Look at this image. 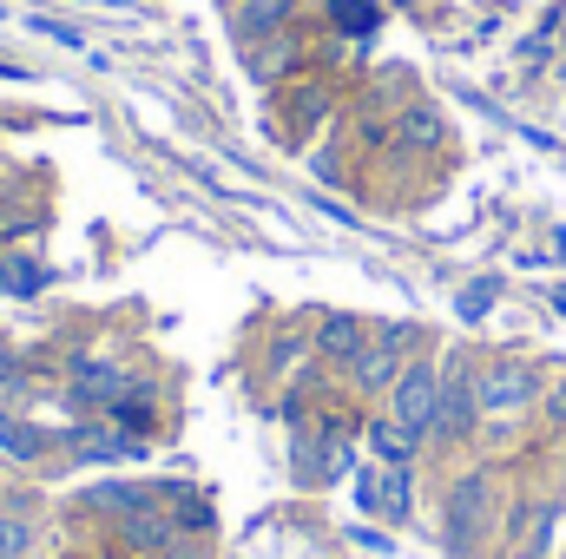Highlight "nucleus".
I'll use <instances>...</instances> for the list:
<instances>
[{
	"mask_svg": "<svg viewBox=\"0 0 566 559\" xmlns=\"http://www.w3.org/2000/svg\"><path fill=\"white\" fill-rule=\"evenodd\" d=\"M66 376H73L66 389H73V402H80V409H113V402H119V395L133 389V376H119V369H113L106 356H80V362H73Z\"/></svg>",
	"mask_w": 566,
	"mask_h": 559,
	"instance_id": "6e6552de",
	"label": "nucleus"
},
{
	"mask_svg": "<svg viewBox=\"0 0 566 559\" xmlns=\"http://www.w3.org/2000/svg\"><path fill=\"white\" fill-rule=\"evenodd\" d=\"M409 342H416V323H376V342L349 362V389L356 395H389L402 362H409Z\"/></svg>",
	"mask_w": 566,
	"mask_h": 559,
	"instance_id": "20e7f679",
	"label": "nucleus"
},
{
	"mask_svg": "<svg viewBox=\"0 0 566 559\" xmlns=\"http://www.w3.org/2000/svg\"><path fill=\"white\" fill-rule=\"evenodd\" d=\"M363 434H369V454H376V467H416V461H422V441H416L402 421L389 415V409L369 421Z\"/></svg>",
	"mask_w": 566,
	"mask_h": 559,
	"instance_id": "1a4fd4ad",
	"label": "nucleus"
},
{
	"mask_svg": "<svg viewBox=\"0 0 566 559\" xmlns=\"http://www.w3.org/2000/svg\"><path fill=\"white\" fill-rule=\"evenodd\" d=\"M474 428H481V389H474L468 356L454 349V356H441V409H434V434H428V447H468Z\"/></svg>",
	"mask_w": 566,
	"mask_h": 559,
	"instance_id": "f03ea898",
	"label": "nucleus"
},
{
	"mask_svg": "<svg viewBox=\"0 0 566 559\" xmlns=\"http://www.w3.org/2000/svg\"><path fill=\"white\" fill-rule=\"evenodd\" d=\"M0 481H7V474H0Z\"/></svg>",
	"mask_w": 566,
	"mask_h": 559,
	"instance_id": "412c9836",
	"label": "nucleus"
},
{
	"mask_svg": "<svg viewBox=\"0 0 566 559\" xmlns=\"http://www.w3.org/2000/svg\"><path fill=\"white\" fill-rule=\"evenodd\" d=\"M0 454H7V461H20V467H33V461H46V454H53V434H46L40 421L0 409Z\"/></svg>",
	"mask_w": 566,
	"mask_h": 559,
	"instance_id": "9d476101",
	"label": "nucleus"
},
{
	"mask_svg": "<svg viewBox=\"0 0 566 559\" xmlns=\"http://www.w3.org/2000/svg\"><path fill=\"white\" fill-rule=\"evenodd\" d=\"M474 389H481V415H514V409H527V402L541 395V369L501 356V362L474 369Z\"/></svg>",
	"mask_w": 566,
	"mask_h": 559,
	"instance_id": "39448f33",
	"label": "nucleus"
},
{
	"mask_svg": "<svg viewBox=\"0 0 566 559\" xmlns=\"http://www.w3.org/2000/svg\"><path fill=\"white\" fill-rule=\"evenodd\" d=\"M402 139L409 145H434L441 139V119H434L428 106H409V113H402Z\"/></svg>",
	"mask_w": 566,
	"mask_h": 559,
	"instance_id": "f3484780",
	"label": "nucleus"
},
{
	"mask_svg": "<svg viewBox=\"0 0 566 559\" xmlns=\"http://www.w3.org/2000/svg\"><path fill=\"white\" fill-rule=\"evenodd\" d=\"M369 342H376V323H363V316H349V309H329L323 329H316V356L336 362V369H349Z\"/></svg>",
	"mask_w": 566,
	"mask_h": 559,
	"instance_id": "0eeeda50",
	"label": "nucleus"
},
{
	"mask_svg": "<svg viewBox=\"0 0 566 559\" xmlns=\"http://www.w3.org/2000/svg\"><path fill=\"white\" fill-rule=\"evenodd\" d=\"M382 402H389V415L428 447V434H434V409H441V362H434V356H409L402 376H396V389H389Z\"/></svg>",
	"mask_w": 566,
	"mask_h": 559,
	"instance_id": "7ed1b4c3",
	"label": "nucleus"
},
{
	"mask_svg": "<svg viewBox=\"0 0 566 559\" xmlns=\"http://www.w3.org/2000/svg\"><path fill=\"white\" fill-rule=\"evenodd\" d=\"M494 289H501V283H494V277H488V283H474V289L461 296V316H481V309L494 303Z\"/></svg>",
	"mask_w": 566,
	"mask_h": 559,
	"instance_id": "a211bd4d",
	"label": "nucleus"
},
{
	"mask_svg": "<svg viewBox=\"0 0 566 559\" xmlns=\"http://www.w3.org/2000/svg\"><path fill=\"white\" fill-rule=\"evenodd\" d=\"M158 559H211V553H205V540H191V534H185L171 553H158Z\"/></svg>",
	"mask_w": 566,
	"mask_h": 559,
	"instance_id": "6ab92c4d",
	"label": "nucleus"
},
{
	"mask_svg": "<svg viewBox=\"0 0 566 559\" xmlns=\"http://www.w3.org/2000/svg\"><path fill=\"white\" fill-rule=\"evenodd\" d=\"M296 13V0H238V13H231V27H238V40L251 46H264V40H277L283 33V20Z\"/></svg>",
	"mask_w": 566,
	"mask_h": 559,
	"instance_id": "f8f14e48",
	"label": "nucleus"
},
{
	"mask_svg": "<svg viewBox=\"0 0 566 559\" xmlns=\"http://www.w3.org/2000/svg\"><path fill=\"white\" fill-rule=\"evenodd\" d=\"M93 514L106 507V514H145V507H165V487H145V481H99V487H86L80 494Z\"/></svg>",
	"mask_w": 566,
	"mask_h": 559,
	"instance_id": "9b49d317",
	"label": "nucleus"
},
{
	"mask_svg": "<svg viewBox=\"0 0 566 559\" xmlns=\"http://www.w3.org/2000/svg\"><path fill=\"white\" fill-rule=\"evenodd\" d=\"M323 13L343 40H369L382 27V0H323Z\"/></svg>",
	"mask_w": 566,
	"mask_h": 559,
	"instance_id": "ddd939ff",
	"label": "nucleus"
},
{
	"mask_svg": "<svg viewBox=\"0 0 566 559\" xmlns=\"http://www.w3.org/2000/svg\"><path fill=\"white\" fill-rule=\"evenodd\" d=\"M363 514H382V520H409L416 514V494H409V467H363V487H356Z\"/></svg>",
	"mask_w": 566,
	"mask_h": 559,
	"instance_id": "423d86ee",
	"label": "nucleus"
},
{
	"mask_svg": "<svg viewBox=\"0 0 566 559\" xmlns=\"http://www.w3.org/2000/svg\"><path fill=\"white\" fill-rule=\"evenodd\" d=\"M547 421H554V428H566V382L547 395Z\"/></svg>",
	"mask_w": 566,
	"mask_h": 559,
	"instance_id": "aec40b11",
	"label": "nucleus"
},
{
	"mask_svg": "<svg viewBox=\"0 0 566 559\" xmlns=\"http://www.w3.org/2000/svg\"><path fill=\"white\" fill-rule=\"evenodd\" d=\"M33 547H40V527L27 514H7L0 507V559H33Z\"/></svg>",
	"mask_w": 566,
	"mask_h": 559,
	"instance_id": "dca6fc26",
	"label": "nucleus"
},
{
	"mask_svg": "<svg viewBox=\"0 0 566 559\" xmlns=\"http://www.w3.org/2000/svg\"><path fill=\"white\" fill-rule=\"evenodd\" d=\"M494 520H501V481H494V467L454 474L448 494H441V540H448V553L474 559L494 540Z\"/></svg>",
	"mask_w": 566,
	"mask_h": 559,
	"instance_id": "f257e3e1",
	"label": "nucleus"
},
{
	"mask_svg": "<svg viewBox=\"0 0 566 559\" xmlns=\"http://www.w3.org/2000/svg\"><path fill=\"white\" fill-rule=\"evenodd\" d=\"M165 514H171L178 534H205V527H211V500L191 494L185 481H165Z\"/></svg>",
	"mask_w": 566,
	"mask_h": 559,
	"instance_id": "2eb2a0df",
	"label": "nucleus"
},
{
	"mask_svg": "<svg viewBox=\"0 0 566 559\" xmlns=\"http://www.w3.org/2000/svg\"><path fill=\"white\" fill-rule=\"evenodd\" d=\"M46 283H53V271L40 257H27V251H7L0 257V296H40Z\"/></svg>",
	"mask_w": 566,
	"mask_h": 559,
	"instance_id": "4468645a",
	"label": "nucleus"
}]
</instances>
